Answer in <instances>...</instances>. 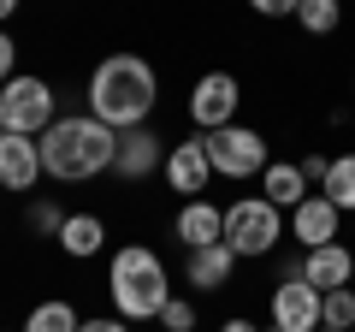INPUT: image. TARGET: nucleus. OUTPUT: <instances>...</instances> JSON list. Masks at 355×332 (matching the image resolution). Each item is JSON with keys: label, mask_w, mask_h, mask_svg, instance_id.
Returning a JSON list of instances; mask_svg holds the SVG:
<instances>
[{"label": "nucleus", "mask_w": 355, "mask_h": 332, "mask_svg": "<svg viewBox=\"0 0 355 332\" xmlns=\"http://www.w3.org/2000/svg\"><path fill=\"white\" fill-rule=\"evenodd\" d=\"M42 179H48L42 172V142L0 131V190H36Z\"/></svg>", "instance_id": "9d476101"}, {"label": "nucleus", "mask_w": 355, "mask_h": 332, "mask_svg": "<svg viewBox=\"0 0 355 332\" xmlns=\"http://www.w3.org/2000/svg\"><path fill=\"white\" fill-rule=\"evenodd\" d=\"M60 249H65L71 261L101 256V249H107V219H101V214H65V226H60Z\"/></svg>", "instance_id": "f3484780"}, {"label": "nucleus", "mask_w": 355, "mask_h": 332, "mask_svg": "<svg viewBox=\"0 0 355 332\" xmlns=\"http://www.w3.org/2000/svg\"><path fill=\"white\" fill-rule=\"evenodd\" d=\"M338 226H343V214H338L320 190L291 214V231H296V243H302L308 256H314V249H326V243H338Z\"/></svg>", "instance_id": "ddd939ff"}, {"label": "nucleus", "mask_w": 355, "mask_h": 332, "mask_svg": "<svg viewBox=\"0 0 355 332\" xmlns=\"http://www.w3.org/2000/svg\"><path fill=\"white\" fill-rule=\"evenodd\" d=\"M296 166H302V179H308V184H326V172H331V154H302Z\"/></svg>", "instance_id": "b1692460"}, {"label": "nucleus", "mask_w": 355, "mask_h": 332, "mask_svg": "<svg viewBox=\"0 0 355 332\" xmlns=\"http://www.w3.org/2000/svg\"><path fill=\"white\" fill-rule=\"evenodd\" d=\"M231 273H237V256H231L225 243H214V249H190V261H184V279H190L196 291H225Z\"/></svg>", "instance_id": "dca6fc26"}, {"label": "nucleus", "mask_w": 355, "mask_h": 332, "mask_svg": "<svg viewBox=\"0 0 355 332\" xmlns=\"http://www.w3.org/2000/svg\"><path fill=\"white\" fill-rule=\"evenodd\" d=\"M219 332H261V326H254L249 315H231V320H225V326H219Z\"/></svg>", "instance_id": "cd10ccee"}, {"label": "nucleus", "mask_w": 355, "mask_h": 332, "mask_svg": "<svg viewBox=\"0 0 355 332\" xmlns=\"http://www.w3.org/2000/svg\"><path fill=\"white\" fill-rule=\"evenodd\" d=\"M107 297H113V315L130 326L160 320L172 303V273L148 243H125V249H113V267H107Z\"/></svg>", "instance_id": "7ed1b4c3"}, {"label": "nucleus", "mask_w": 355, "mask_h": 332, "mask_svg": "<svg viewBox=\"0 0 355 332\" xmlns=\"http://www.w3.org/2000/svg\"><path fill=\"white\" fill-rule=\"evenodd\" d=\"M166 154H172V149H166V142L154 137L148 125H142V131H119V154H113V172H119V179H130V184H137V179H148L154 166H166Z\"/></svg>", "instance_id": "f8f14e48"}, {"label": "nucleus", "mask_w": 355, "mask_h": 332, "mask_svg": "<svg viewBox=\"0 0 355 332\" xmlns=\"http://www.w3.org/2000/svg\"><path fill=\"white\" fill-rule=\"evenodd\" d=\"M272 332H279V326H272Z\"/></svg>", "instance_id": "c756f323"}, {"label": "nucleus", "mask_w": 355, "mask_h": 332, "mask_svg": "<svg viewBox=\"0 0 355 332\" xmlns=\"http://www.w3.org/2000/svg\"><path fill=\"white\" fill-rule=\"evenodd\" d=\"M320 308H326V297L302 273H284V285H272V326L279 332H320Z\"/></svg>", "instance_id": "6e6552de"}, {"label": "nucleus", "mask_w": 355, "mask_h": 332, "mask_svg": "<svg viewBox=\"0 0 355 332\" xmlns=\"http://www.w3.org/2000/svg\"><path fill=\"white\" fill-rule=\"evenodd\" d=\"M261 13L266 18H284V13H296V0H261Z\"/></svg>", "instance_id": "bb28decb"}, {"label": "nucleus", "mask_w": 355, "mask_h": 332, "mask_svg": "<svg viewBox=\"0 0 355 332\" xmlns=\"http://www.w3.org/2000/svg\"><path fill=\"white\" fill-rule=\"evenodd\" d=\"M320 326H326V332H355V285H343V291L326 297V308H320Z\"/></svg>", "instance_id": "aec40b11"}, {"label": "nucleus", "mask_w": 355, "mask_h": 332, "mask_svg": "<svg viewBox=\"0 0 355 332\" xmlns=\"http://www.w3.org/2000/svg\"><path fill=\"white\" fill-rule=\"evenodd\" d=\"M296 273H302V279L314 285L320 297H331V291H343V285L355 279V249H343V243H326V249H314V256H308Z\"/></svg>", "instance_id": "4468645a"}, {"label": "nucleus", "mask_w": 355, "mask_h": 332, "mask_svg": "<svg viewBox=\"0 0 355 332\" xmlns=\"http://www.w3.org/2000/svg\"><path fill=\"white\" fill-rule=\"evenodd\" d=\"M160 332H196V303H190V297H172V303H166Z\"/></svg>", "instance_id": "4be33fe9"}, {"label": "nucleus", "mask_w": 355, "mask_h": 332, "mask_svg": "<svg viewBox=\"0 0 355 332\" xmlns=\"http://www.w3.org/2000/svg\"><path fill=\"white\" fill-rule=\"evenodd\" d=\"M237 107H243V83H237L231 72H202V77H196V90H190V119H196V137L237 125Z\"/></svg>", "instance_id": "0eeeda50"}, {"label": "nucleus", "mask_w": 355, "mask_h": 332, "mask_svg": "<svg viewBox=\"0 0 355 332\" xmlns=\"http://www.w3.org/2000/svg\"><path fill=\"white\" fill-rule=\"evenodd\" d=\"M77 326H83V315H77L65 297H53V303H36V308L24 315V332H77Z\"/></svg>", "instance_id": "6ab92c4d"}, {"label": "nucleus", "mask_w": 355, "mask_h": 332, "mask_svg": "<svg viewBox=\"0 0 355 332\" xmlns=\"http://www.w3.org/2000/svg\"><path fill=\"white\" fill-rule=\"evenodd\" d=\"M160 107V72L137 53H107L89 72V119L107 131H142L148 113Z\"/></svg>", "instance_id": "f257e3e1"}, {"label": "nucleus", "mask_w": 355, "mask_h": 332, "mask_svg": "<svg viewBox=\"0 0 355 332\" xmlns=\"http://www.w3.org/2000/svg\"><path fill=\"white\" fill-rule=\"evenodd\" d=\"M0 18H12V0H0Z\"/></svg>", "instance_id": "c85d7f7f"}, {"label": "nucleus", "mask_w": 355, "mask_h": 332, "mask_svg": "<svg viewBox=\"0 0 355 332\" xmlns=\"http://www.w3.org/2000/svg\"><path fill=\"white\" fill-rule=\"evenodd\" d=\"M279 238H284V214L266 202V196H237V202L225 208V249H231L237 261L272 256Z\"/></svg>", "instance_id": "20e7f679"}, {"label": "nucleus", "mask_w": 355, "mask_h": 332, "mask_svg": "<svg viewBox=\"0 0 355 332\" xmlns=\"http://www.w3.org/2000/svg\"><path fill=\"white\" fill-rule=\"evenodd\" d=\"M338 6H331V0H296V24L308 30V36H331V30H338Z\"/></svg>", "instance_id": "412c9836"}, {"label": "nucleus", "mask_w": 355, "mask_h": 332, "mask_svg": "<svg viewBox=\"0 0 355 332\" xmlns=\"http://www.w3.org/2000/svg\"><path fill=\"white\" fill-rule=\"evenodd\" d=\"M36 142H42V172L60 184L101 179V172H113V154H119V131H107L89 113H60L48 125V137H36Z\"/></svg>", "instance_id": "f03ea898"}, {"label": "nucleus", "mask_w": 355, "mask_h": 332, "mask_svg": "<svg viewBox=\"0 0 355 332\" xmlns=\"http://www.w3.org/2000/svg\"><path fill=\"white\" fill-rule=\"evenodd\" d=\"M53 90H48V77H30L18 72L6 90H0V131H12V137H48L53 125Z\"/></svg>", "instance_id": "423d86ee"}, {"label": "nucleus", "mask_w": 355, "mask_h": 332, "mask_svg": "<svg viewBox=\"0 0 355 332\" xmlns=\"http://www.w3.org/2000/svg\"><path fill=\"white\" fill-rule=\"evenodd\" d=\"M12 60H18V48H12V36H6V30H0V90H6V83H12Z\"/></svg>", "instance_id": "393cba45"}, {"label": "nucleus", "mask_w": 355, "mask_h": 332, "mask_svg": "<svg viewBox=\"0 0 355 332\" xmlns=\"http://www.w3.org/2000/svg\"><path fill=\"white\" fill-rule=\"evenodd\" d=\"M60 226H65V214L53 202H36L30 208V231H42V238H60Z\"/></svg>", "instance_id": "5701e85b"}, {"label": "nucleus", "mask_w": 355, "mask_h": 332, "mask_svg": "<svg viewBox=\"0 0 355 332\" xmlns=\"http://www.w3.org/2000/svg\"><path fill=\"white\" fill-rule=\"evenodd\" d=\"M77 332H130V320H119V315H95V320H83Z\"/></svg>", "instance_id": "a878e982"}, {"label": "nucleus", "mask_w": 355, "mask_h": 332, "mask_svg": "<svg viewBox=\"0 0 355 332\" xmlns=\"http://www.w3.org/2000/svg\"><path fill=\"white\" fill-rule=\"evenodd\" d=\"M172 231H178V243L184 249H214V243H225V208L219 202H184L178 208V219H172Z\"/></svg>", "instance_id": "9b49d317"}, {"label": "nucleus", "mask_w": 355, "mask_h": 332, "mask_svg": "<svg viewBox=\"0 0 355 332\" xmlns=\"http://www.w3.org/2000/svg\"><path fill=\"white\" fill-rule=\"evenodd\" d=\"M166 190L178 196V202H202L207 196V184H214V166H207V149H202V137H190V142H172V154H166Z\"/></svg>", "instance_id": "1a4fd4ad"}, {"label": "nucleus", "mask_w": 355, "mask_h": 332, "mask_svg": "<svg viewBox=\"0 0 355 332\" xmlns=\"http://www.w3.org/2000/svg\"><path fill=\"white\" fill-rule=\"evenodd\" d=\"M349 285H355V279H349Z\"/></svg>", "instance_id": "2f4dec72"}, {"label": "nucleus", "mask_w": 355, "mask_h": 332, "mask_svg": "<svg viewBox=\"0 0 355 332\" xmlns=\"http://www.w3.org/2000/svg\"><path fill=\"white\" fill-rule=\"evenodd\" d=\"M320 332H326V326H320Z\"/></svg>", "instance_id": "7c9ffc66"}, {"label": "nucleus", "mask_w": 355, "mask_h": 332, "mask_svg": "<svg viewBox=\"0 0 355 332\" xmlns=\"http://www.w3.org/2000/svg\"><path fill=\"white\" fill-rule=\"evenodd\" d=\"M261 196L279 208V214H296L314 190H308V179H302V166H296V160H272V166L261 172Z\"/></svg>", "instance_id": "2eb2a0df"}, {"label": "nucleus", "mask_w": 355, "mask_h": 332, "mask_svg": "<svg viewBox=\"0 0 355 332\" xmlns=\"http://www.w3.org/2000/svg\"><path fill=\"white\" fill-rule=\"evenodd\" d=\"M207 149V166H214V179H261L266 166H272V154H266V137L249 125H225V131H207L202 137Z\"/></svg>", "instance_id": "39448f33"}, {"label": "nucleus", "mask_w": 355, "mask_h": 332, "mask_svg": "<svg viewBox=\"0 0 355 332\" xmlns=\"http://www.w3.org/2000/svg\"><path fill=\"white\" fill-rule=\"evenodd\" d=\"M320 196H326L338 214H355V154H331V172H326V184H320Z\"/></svg>", "instance_id": "a211bd4d"}]
</instances>
